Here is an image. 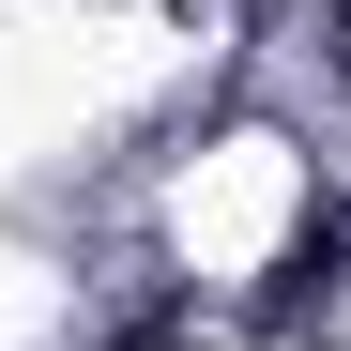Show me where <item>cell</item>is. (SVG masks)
Masks as SVG:
<instances>
[{
  "label": "cell",
  "instance_id": "1",
  "mask_svg": "<svg viewBox=\"0 0 351 351\" xmlns=\"http://www.w3.org/2000/svg\"><path fill=\"white\" fill-rule=\"evenodd\" d=\"M336 275H351V199H306V214H290V245H275V275H260V321H306Z\"/></svg>",
  "mask_w": 351,
  "mask_h": 351
},
{
  "label": "cell",
  "instance_id": "2",
  "mask_svg": "<svg viewBox=\"0 0 351 351\" xmlns=\"http://www.w3.org/2000/svg\"><path fill=\"white\" fill-rule=\"evenodd\" d=\"M123 351H184V321H138V336H123Z\"/></svg>",
  "mask_w": 351,
  "mask_h": 351
},
{
  "label": "cell",
  "instance_id": "3",
  "mask_svg": "<svg viewBox=\"0 0 351 351\" xmlns=\"http://www.w3.org/2000/svg\"><path fill=\"white\" fill-rule=\"evenodd\" d=\"M336 77H351V0H336Z\"/></svg>",
  "mask_w": 351,
  "mask_h": 351
},
{
  "label": "cell",
  "instance_id": "4",
  "mask_svg": "<svg viewBox=\"0 0 351 351\" xmlns=\"http://www.w3.org/2000/svg\"><path fill=\"white\" fill-rule=\"evenodd\" d=\"M153 16H199V0H153Z\"/></svg>",
  "mask_w": 351,
  "mask_h": 351
}]
</instances>
